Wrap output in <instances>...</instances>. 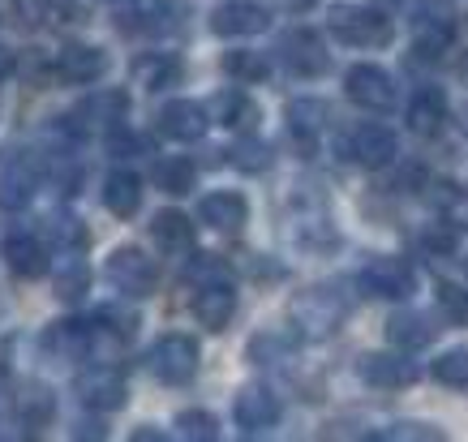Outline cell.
Listing matches in <instances>:
<instances>
[{
  "instance_id": "29",
  "label": "cell",
  "mask_w": 468,
  "mask_h": 442,
  "mask_svg": "<svg viewBox=\"0 0 468 442\" xmlns=\"http://www.w3.org/2000/svg\"><path fill=\"white\" fill-rule=\"evenodd\" d=\"M215 116H219V125L228 129H241V133H254L262 112H258V103L250 95H219L215 100Z\"/></svg>"
},
{
  "instance_id": "33",
  "label": "cell",
  "mask_w": 468,
  "mask_h": 442,
  "mask_svg": "<svg viewBox=\"0 0 468 442\" xmlns=\"http://www.w3.org/2000/svg\"><path fill=\"white\" fill-rule=\"evenodd\" d=\"M323 121H326V108L318 100H297L288 108V129L297 138H305V142H310L314 133H323Z\"/></svg>"
},
{
  "instance_id": "11",
  "label": "cell",
  "mask_w": 468,
  "mask_h": 442,
  "mask_svg": "<svg viewBox=\"0 0 468 442\" xmlns=\"http://www.w3.org/2000/svg\"><path fill=\"white\" fill-rule=\"evenodd\" d=\"M232 416H237V426L258 434V429H271L280 426V416H284V404L271 395L267 386H245L237 404H232Z\"/></svg>"
},
{
  "instance_id": "24",
  "label": "cell",
  "mask_w": 468,
  "mask_h": 442,
  "mask_svg": "<svg viewBox=\"0 0 468 442\" xmlns=\"http://www.w3.org/2000/svg\"><path fill=\"white\" fill-rule=\"evenodd\" d=\"M151 237L164 254H185V249H194V224L185 219L181 211H159L151 219Z\"/></svg>"
},
{
  "instance_id": "42",
  "label": "cell",
  "mask_w": 468,
  "mask_h": 442,
  "mask_svg": "<svg viewBox=\"0 0 468 442\" xmlns=\"http://www.w3.org/2000/svg\"><path fill=\"white\" fill-rule=\"evenodd\" d=\"M17 73H22L27 82L43 86L48 78H52V65H48V57H43V52H27V57L17 60Z\"/></svg>"
},
{
  "instance_id": "40",
  "label": "cell",
  "mask_w": 468,
  "mask_h": 442,
  "mask_svg": "<svg viewBox=\"0 0 468 442\" xmlns=\"http://www.w3.org/2000/svg\"><path fill=\"white\" fill-rule=\"evenodd\" d=\"M421 245L434 249V254H452L455 245H460V228L455 224H434V228L421 232Z\"/></svg>"
},
{
  "instance_id": "46",
  "label": "cell",
  "mask_w": 468,
  "mask_h": 442,
  "mask_svg": "<svg viewBox=\"0 0 468 442\" xmlns=\"http://www.w3.org/2000/svg\"><path fill=\"white\" fill-rule=\"evenodd\" d=\"M164 442V434H159V429H151V426H143V429H133V442Z\"/></svg>"
},
{
  "instance_id": "26",
  "label": "cell",
  "mask_w": 468,
  "mask_h": 442,
  "mask_svg": "<svg viewBox=\"0 0 468 442\" xmlns=\"http://www.w3.org/2000/svg\"><path fill=\"white\" fill-rule=\"evenodd\" d=\"M129 112V95L125 90H95L86 95L78 116H86L90 125H121V116Z\"/></svg>"
},
{
  "instance_id": "20",
  "label": "cell",
  "mask_w": 468,
  "mask_h": 442,
  "mask_svg": "<svg viewBox=\"0 0 468 442\" xmlns=\"http://www.w3.org/2000/svg\"><path fill=\"white\" fill-rule=\"evenodd\" d=\"M103 206L116 215V219H133L138 206H143V181L133 172L116 168L108 181H103Z\"/></svg>"
},
{
  "instance_id": "8",
  "label": "cell",
  "mask_w": 468,
  "mask_h": 442,
  "mask_svg": "<svg viewBox=\"0 0 468 442\" xmlns=\"http://www.w3.org/2000/svg\"><path fill=\"white\" fill-rule=\"evenodd\" d=\"M78 400H82L90 413H121L129 404V386L112 365H95V370H86L82 378H78Z\"/></svg>"
},
{
  "instance_id": "34",
  "label": "cell",
  "mask_w": 468,
  "mask_h": 442,
  "mask_svg": "<svg viewBox=\"0 0 468 442\" xmlns=\"http://www.w3.org/2000/svg\"><path fill=\"white\" fill-rule=\"evenodd\" d=\"M185 279L194 288H207V284H228L232 271H228V262H219L215 254H194L185 262Z\"/></svg>"
},
{
  "instance_id": "45",
  "label": "cell",
  "mask_w": 468,
  "mask_h": 442,
  "mask_svg": "<svg viewBox=\"0 0 468 442\" xmlns=\"http://www.w3.org/2000/svg\"><path fill=\"white\" fill-rule=\"evenodd\" d=\"M280 9H288V14H305V9H314V0H280Z\"/></svg>"
},
{
  "instance_id": "19",
  "label": "cell",
  "mask_w": 468,
  "mask_h": 442,
  "mask_svg": "<svg viewBox=\"0 0 468 442\" xmlns=\"http://www.w3.org/2000/svg\"><path fill=\"white\" fill-rule=\"evenodd\" d=\"M284 60L288 69L301 73V78H318L326 69V52H323V39L314 30H292L284 39Z\"/></svg>"
},
{
  "instance_id": "13",
  "label": "cell",
  "mask_w": 468,
  "mask_h": 442,
  "mask_svg": "<svg viewBox=\"0 0 468 442\" xmlns=\"http://www.w3.org/2000/svg\"><path fill=\"white\" fill-rule=\"evenodd\" d=\"M0 254H5V267L17 275V279H39L48 271V249H43L39 237H30V232H9L5 245H0Z\"/></svg>"
},
{
  "instance_id": "30",
  "label": "cell",
  "mask_w": 468,
  "mask_h": 442,
  "mask_svg": "<svg viewBox=\"0 0 468 442\" xmlns=\"http://www.w3.org/2000/svg\"><path fill=\"white\" fill-rule=\"evenodd\" d=\"M224 73L228 78H237V82H262L271 73L267 57L262 52H245V47H232V52H224Z\"/></svg>"
},
{
  "instance_id": "6",
  "label": "cell",
  "mask_w": 468,
  "mask_h": 442,
  "mask_svg": "<svg viewBox=\"0 0 468 442\" xmlns=\"http://www.w3.org/2000/svg\"><path fill=\"white\" fill-rule=\"evenodd\" d=\"M344 95L356 108H366V112H387L396 103V82L378 65H353V69L344 73Z\"/></svg>"
},
{
  "instance_id": "28",
  "label": "cell",
  "mask_w": 468,
  "mask_h": 442,
  "mask_svg": "<svg viewBox=\"0 0 468 442\" xmlns=\"http://www.w3.org/2000/svg\"><path fill=\"white\" fill-rule=\"evenodd\" d=\"M292 348H297L292 331H258L254 340H250V348H245V357L258 361V365H275V361L292 357Z\"/></svg>"
},
{
  "instance_id": "16",
  "label": "cell",
  "mask_w": 468,
  "mask_h": 442,
  "mask_svg": "<svg viewBox=\"0 0 468 442\" xmlns=\"http://www.w3.org/2000/svg\"><path fill=\"white\" fill-rule=\"evenodd\" d=\"M198 219L215 232H237L250 219V202L241 194H232V189H219V194H207L198 202Z\"/></svg>"
},
{
  "instance_id": "15",
  "label": "cell",
  "mask_w": 468,
  "mask_h": 442,
  "mask_svg": "<svg viewBox=\"0 0 468 442\" xmlns=\"http://www.w3.org/2000/svg\"><path fill=\"white\" fill-rule=\"evenodd\" d=\"M57 73L73 86H90L108 73V57H103V47H95V43H69L57 60Z\"/></svg>"
},
{
  "instance_id": "37",
  "label": "cell",
  "mask_w": 468,
  "mask_h": 442,
  "mask_svg": "<svg viewBox=\"0 0 468 442\" xmlns=\"http://www.w3.org/2000/svg\"><path fill=\"white\" fill-rule=\"evenodd\" d=\"M176 429H181L189 442H215L219 438V421L211 413H202V408H189V413L176 416Z\"/></svg>"
},
{
  "instance_id": "43",
  "label": "cell",
  "mask_w": 468,
  "mask_h": 442,
  "mask_svg": "<svg viewBox=\"0 0 468 442\" xmlns=\"http://www.w3.org/2000/svg\"><path fill=\"white\" fill-rule=\"evenodd\" d=\"M108 151H112V155H121V159H129V155H143L146 146L138 142L133 133H125V129H121V133H112V138H108Z\"/></svg>"
},
{
  "instance_id": "7",
  "label": "cell",
  "mask_w": 468,
  "mask_h": 442,
  "mask_svg": "<svg viewBox=\"0 0 468 442\" xmlns=\"http://www.w3.org/2000/svg\"><path fill=\"white\" fill-rule=\"evenodd\" d=\"M361 284H366L369 297L383 300H409L417 292V275L404 258H369L366 271H361Z\"/></svg>"
},
{
  "instance_id": "4",
  "label": "cell",
  "mask_w": 468,
  "mask_h": 442,
  "mask_svg": "<svg viewBox=\"0 0 468 442\" xmlns=\"http://www.w3.org/2000/svg\"><path fill=\"white\" fill-rule=\"evenodd\" d=\"M39 194V163L30 151L5 146L0 151V211H22Z\"/></svg>"
},
{
  "instance_id": "25",
  "label": "cell",
  "mask_w": 468,
  "mask_h": 442,
  "mask_svg": "<svg viewBox=\"0 0 468 442\" xmlns=\"http://www.w3.org/2000/svg\"><path fill=\"white\" fill-rule=\"evenodd\" d=\"M194 176H198V168L189 163L185 155H164V159H155V168H151V181H155V189L159 194H189L194 189Z\"/></svg>"
},
{
  "instance_id": "36",
  "label": "cell",
  "mask_w": 468,
  "mask_h": 442,
  "mask_svg": "<svg viewBox=\"0 0 468 442\" xmlns=\"http://www.w3.org/2000/svg\"><path fill=\"white\" fill-rule=\"evenodd\" d=\"M57 0H14V22L22 30H39L57 17Z\"/></svg>"
},
{
  "instance_id": "18",
  "label": "cell",
  "mask_w": 468,
  "mask_h": 442,
  "mask_svg": "<svg viewBox=\"0 0 468 442\" xmlns=\"http://www.w3.org/2000/svg\"><path fill=\"white\" fill-rule=\"evenodd\" d=\"M52 288H57V297L65 305H78L86 297V288H90V267H86V258H78V249H65V254L52 262Z\"/></svg>"
},
{
  "instance_id": "14",
  "label": "cell",
  "mask_w": 468,
  "mask_h": 442,
  "mask_svg": "<svg viewBox=\"0 0 468 442\" xmlns=\"http://www.w3.org/2000/svg\"><path fill=\"white\" fill-rule=\"evenodd\" d=\"M271 26V17L262 5H245V0H232V5H219L211 14V30L224 35V39H241V35H262Z\"/></svg>"
},
{
  "instance_id": "17",
  "label": "cell",
  "mask_w": 468,
  "mask_h": 442,
  "mask_svg": "<svg viewBox=\"0 0 468 442\" xmlns=\"http://www.w3.org/2000/svg\"><path fill=\"white\" fill-rule=\"evenodd\" d=\"M237 314V292L228 284H207L198 288V297H194V318H198V327L207 331H224Z\"/></svg>"
},
{
  "instance_id": "32",
  "label": "cell",
  "mask_w": 468,
  "mask_h": 442,
  "mask_svg": "<svg viewBox=\"0 0 468 442\" xmlns=\"http://www.w3.org/2000/svg\"><path fill=\"white\" fill-rule=\"evenodd\" d=\"M228 163L237 172H267L271 168V146L250 133V138H241V142L228 151Z\"/></svg>"
},
{
  "instance_id": "23",
  "label": "cell",
  "mask_w": 468,
  "mask_h": 442,
  "mask_svg": "<svg viewBox=\"0 0 468 442\" xmlns=\"http://www.w3.org/2000/svg\"><path fill=\"white\" fill-rule=\"evenodd\" d=\"M442 121H447V95L439 86H421L409 103V125L412 133H439Z\"/></svg>"
},
{
  "instance_id": "47",
  "label": "cell",
  "mask_w": 468,
  "mask_h": 442,
  "mask_svg": "<svg viewBox=\"0 0 468 442\" xmlns=\"http://www.w3.org/2000/svg\"><path fill=\"white\" fill-rule=\"evenodd\" d=\"M464 78H468V60H464Z\"/></svg>"
},
{
  "instance_id": "44",
  "label": "cell",
  "mask_w": 468,
  "mask_h": 442,
  "mask_svg": "<svg viewBox=\"0 0 468 442\" xmlns=\"http://www.w3.org/2000/svg\"><path fill=\"white\" fill-rule=\"evenodd\" d=\"M9 73H17V57L9 52V47H0V82H5Z\"/></svg>"
},
{
  "instance_id": "31",
  "label": "cell",
  "mask_w": 468,
  "mask_h": 442,
  "mask_svg": "<svg viewBox=\"0 0 468 442\" xmlns=\"http://www.w3.org/2000/svg\"><path fill=\"white\" fill-rule=\"evenodd\" d=\"M430 374H434V383L452 386V391H464L468 386V348H452V353H442L439 361H430Z\"/></svg>"
},
{
  "instance_id": "10",
  "label": "cell",
  "mask_w": 468,
  "mask_h": 442,
  "mask_svg": "<svg viewBox=\"0 0 468 442\" xmlns=\"http://www.w3.org/2000/svg\"><path fill=\"white\" fill-rule=\"evenodd\" d=\"M396 151H399L396 133L383 125H361V129H353V138H348V159L361 163V168H369V172L396 163Z\"/></svg>"
},
{
  "instance_id": "38",
  "label": "cell",
  "mask_w": 468,
  "mask_h": 442,
  "mask_svg": "<svg viewBox=\"0 0 468 442\" xmlns=\"http://www.w3.org/2000/svg\"><path fill=\"white\" fill-rule=\"evenodd\" d=\"M439 310L455 327H468V292L460 284H439Z\"/></svg>"
},
{
  "instance_id": "22",
  "label": "cell",
  "mask_w": 468,
  "mask_h": 442,
  "mask_svg": "<svg viewBox=\"0 0 468 442\" xmlns=\"http://www.w3.org/2000/svg\"><path fill=\"white\" fill-rule=\"evenodd\" d=\"M434 335H439V327L426 314L399 310V314L387 318V340L396 343V348H426V343H434Z\"/></svg>"
},
{
  "instance_id": "1",
  "label": "cell",
  "mask_w": 468,
  "mask_h": 442,
  "mask_svg": "<svg viewBox=\"0 0 468 442\" xmlns=\"http://www.w3.org/2000/svg\"><path fill=\"white\" fill-rule=\"evenodd\" d=\"M348 297H344L335 284L326 288H305V292H297V300H292V327H297V335H305V340H326V335H335V331L344 327V318H348Z\"/></svg>"
},
{
  "instance_id": "9",
  "label": "cell",
  "mask_w": 468,
  "mask_h": 442,
  "mask_svg": "<svg viewBox=\"0 0 468 442\" xmlns=\"http://www.w3.org/2000/svg\"><path fill=\"white\" fill-rule=\"evenodd\" d=\"M356 374L378 391H399V386H412L421 378V365L412 357H399V353H366L356 361Z\"/></svg>"
},
{
  "instance_id": "41",
  "label": "cell",
  "mask_w": 468,
  "mask_h": 442,
  "mask_svg": "<svg viewBox=\"0 0 468 442\" xmlns=\"http://www.w3.org/2000/svg\"><path fill=\"white\" fill-rule=\"evenodd\" d=\"M22 416H27V426H43L48 416H52V395H43V391H27L22 400H17Z\"/></svg>"
},
{
  "instance_id": "21",
  "label": "cell",
  "mask_w": 468,
  "mask_h": 442,
  "mask_svg": "<svg viewBox=\"0 0 468 442\" xmlns=\"http://www.w3.org/2000/svg\"><path fill=\"white\" fill-rule=\"evenodd\" d=\"M129 73H133V82L146 86V90H168V86L181 82V60L168 57V52H143Z\"/></svg>"
},
{
  "instance_id": "5",
  "label": "cell",
  "mask_w": 468,
  "mask_h": 442,
  "mask_svg": "<svg viewBox=\"0 0 468 442\" xmlns=\"http://www.w3.org/2000/svg\"><path fill=\"white\" fill-rule=\"evenodd\" d=\"M108 279H112L116 292H125V297H151L155 292V262L138 249V245H121V249H112L108 254Z\"/></svg>"
},
{
  "instance_id": "3",
  "label": "cell",
  "mask_w": 468,
  "mask_h": 442,
  "mask_svg": "<svg viewBox=\"0 0 468 442\" xmlns=\"http://www.w3.org/2000/svg\"><path fill=\"white\" fill-rule=\"evenodd\" d=\"M198 340H189V335H164L155 340V348L146 353V370L155 374L159 383L168 386H185L194 374H198Z\"/></svg>"
},
{
  "instance_id": "12",
  "label": "cell",
  "mask_w": 468,
  "mask_h": 442,
  "mask_svg": "<svg viewBox=\"0 0 468 442\" xmlns=\"http://www.w3.org/2000/svg\"><path fill=\"white\" fill-rule=\"evenodd\" d=\"M211 125L207 108L194 100H172L164 112H159V133L164 138H176V142H198L202 133Z\"/></svg>"
},
{
  "instance_id": "35",
  "label": "cell",
  "mask_w": 468,
  "mask_h": 442,
  "mask_svg": "<svg viewBox=\"0 0 468 442\" xmlns=\"http://www.w3.org/2000/svg\"><path fill=\"white\" fill-rule=\"evenodd\" d=\"M43 237L52 245H60V249H82L86 245V228L73 219V215H52V219H43Z\"/></svg>"
},
{
  "instance_id": "39",
  "label": "cell",
  "mask_w": 468,
  "mask_h": 442,
  "mask_svg": "<svg viewBox=\"0 0 468 442\" xmlns=\"http://www.w3.org/2000/svg\"><path fill=\"white\" fill-rule=\"evenodd\" d=\"M378 438H391V442H442V429L439 426H421V421H399V426L383 429Z\"/></svg>"
},
{
  "instance_id": "27",
  "label": "cell",
  "mask_w": 468,
  "mask_h": 442,
  "mask_svg": "<svg viewBox=\"0 0 468 442\" xmlns=\"http://www.w3.org/2000/svg\"><path fill=\"white\" fill-rule=\"evenodd\" d=\"M48 348L57 357H69V361H82L86 348H90V322H52V331L43 335Z\"/></svg>"
},
{
  "instance_id": "2",
  "label": "cell",
  "mask_w": 468,
  "mask_h": 442,
  "mask_svg": "<svg viewBox=\"0 0 468 442\" xmlns=\"http://www.w3.org/2000/svg\"><path fill=\"white\" fill-rule=\"evenodd\" d=\"M326 30L335 35L340 43L348 47H387L396 26H391V17L383 9H356V5H335L331 14H326Z\"/></svg>"
}]
</instances>
